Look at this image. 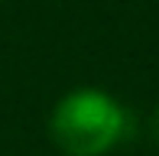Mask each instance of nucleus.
Instances as JSON below:
<instances>
[{"mask_svg": "<svg viewBox=\"0 0 159 156\" xmlns=\"http://www.w3.org/2000/svg\"><path fill=\"white\" fill-rule=\"evenodd\" d=\"M136 133V120L104 88H71L49 111V140L62 156H107Z\"/></svg>", "mask_w": 159, "mask_h": 156, "instance_id": "obj_1", "label": "nucleus"}, {"mask_svg": "<svg viewBox=\"0 0 159 156\" xmlns=\"http://www.w3.org/2000/svg\"><path fill=\"white\" fill-rule=\"evenodd\" d=\"M146 130H149V140L159 146V104L153 108V114H149V124H146Z\"/></svg>", "mask_w": 159, "mask_h": 156, "instance_id": "obj_2", "label": "nucleus"}]
</instances>
